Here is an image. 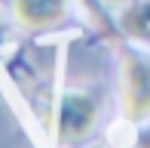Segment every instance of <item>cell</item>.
Returning a JSON list of instances; mask_svg holds the SVG:
<instances>
[{
    "label": "cell",
    "instance_id": "cell-3",
    "mask_svg": "<svg viewBox=\"0 0 150 148\" xmlns=\"http://www.w3.org/2000/svg\"><path fill=\"white\" fill-rule=\"evenodd\" d=\"M12 12L28 28H46L64 19L67 0H12Z\"/></svg>",
    "mask_w": 150,
    "mask_h": 148
},
{
    "label": "cell",
    "instance_id": "cell-2",
    "mask_svg": "<svg viewBox=\"0 0 150 148\" xmlns=\"http://www.w3.org/2000/svg\"><path fill=\"white\" fill-rule=\"evenodd\" d=\"M122 111L129 120L150 117V59L126 56L122 59Z\"/></svg>",
    "mask_w": 150,
    "mask_h": 148
},
{
    "label": "cell",
    "instance_id": "cell-1",
    "mask_svg": "<svg viewBox=\"0 0 150 148\" xmlns=\"http://www.w3.org/2000/svg\"><path fill=\"white\" fill-rule=\"evenodd\" d=\"M98 120V99L92 93H67L58 105V139L64 145L83 142L95 130Z\"/></svg>",
    "mask_w": 150,
    "mask_h": 148
},
{
    "label": "cell",
    "instance_id": "cell-4",
    "mask_svg": "<svg viewBox=\"0 0 150 148\" xmlns=\"http://www.w3.org/2000/svg\"><path fill=\"white\" fill-rule=\"evenodd\" d=\"M141 148H150V136H144V139H141Z\"/></svg>",
    "mask_w": 150,
    "mask_h": 148
},
{
    "label": "cell",
    "instance_id": "cell-5",
    "mask_svg": "<svg viewBox=\"0 0 150 148\" xmlns=\"http://www.w3.org/2000/svg\"><path fill=\"white\" fill-rule=\"evenodd\" d=\"M113 3H120V0H113Z\"/></svg>",
    "mask_w": 150,
    "mask_h": 148
}]
</instances>
